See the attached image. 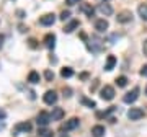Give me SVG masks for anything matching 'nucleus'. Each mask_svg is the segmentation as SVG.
I'll use <instances>...</instances> for the list:
<instances>
[{"label":"nucleus","mask_w":147,"mask_h":137,"mask_svg":"<svg viewBox=\"0 0 147 137\" xmlns=\"http://www.w3.org/2000/svg\"><path fill=\"white\" fill-rule=\"evenodd\" d=\"M100 96H101V100L111 101L113 98H115V88L110 87V85H105V87L100 90Z\"/></svg>","instance_id":"f257e3e1"},{"label":"nucleus","mask_w":147,"mask_h":137,"mask_svg":"<svg viewBox=\"0 0 147 137\" xmlns=\"http://www.w3.org/2000/svg\"><path fill=\"white\" fill-rule=\"evenodd\" d=\"M51 121H53V119H51V114H49V113H46V111H39V114H38V118H36L38 126L39 127H46Z\"/></svg>","instance_id":"f03ea898"},{"label":"nucleus","mask_w":147,"mask_h":137,"mask_svg":"<svg viewBox=\"0 0 147 137\" xmlns=\"http://www.w3.org/2000/svg\"><path fill=\"white\" fill-rule=\"evenodd\" d=\"M42 100H44V103L46 105H56L57 103V93L54 91V90H47L46 93H44V96H42Z\"/></svg>","instance_id":"7ed1b4c3"},{"label":"nucleus","mask_w":147,"mask_h":137,"mask_svg":"<svg viewBox=\"0 0 147 137\" xmlns=\"http://www.w3.org/2000/svg\"><path fill=\"white\" fill-rule=\"evenodd\" d=\"M139 98V88H132L131 91H127L126 95H124V98H123V101L124 103H127V105H131V103H134V101Z\"/></svg>","instance_id":"20e7f679"},{"label":"nucleus","mask_w":147,"mask_h":137,"mask_svg":"<svg viewBox=\"0 0 147 137\" xmlns=\"http://www.w3.org/2000/svg\"><path fill=\"white\" fill-rule=\"evenodd\" d=\"M127 118L131 121H139L141 118H144V109H141V108H131V109L127 111Z\"/></svg>","instance_id":"39448f33"},{"label":"nucleus","mask_w":147,"mask_h":137,"mask_svg":"<svg viewBox=\"0 0 147 137\" xmlns=\"http://www.w3.org/2000/svg\"><path fill=\"white\" fill-rule=\"evenodd\" d=\"M54 21H56V15L54 13H47V15L39 18V25H42V26H53Z\"/></svg>","instance_id":"423d86ee"},{"label":"nucleus","mask_w":147,"mask_h":137,"mask_svg":"<svg viewBox=\"0 0 147 137\" xmlns=\"http://www.w3.org/2000/svg\"><path fill=\"white\" fill-rule=\"evenodd\" d=\"M108 26H110V23H108L105 18H100V20L95 21V30L98 33H105L106 30H108Z\"/></svg>","instance_id":"0eeeda50"},{"label":"nucleus","mask_w":147,"mask_h":137,"mask_svg":"<svg viewBox=\"0 0 147 137\" xmlns=\"http://www.w3.org/2000/svg\"><path fill=\"white\" fill-rule=\"evenodd\" d=\"M79 124H80V121H79V118H70L65 124H64V131H74V129H77L79 127Z\"/></svg>","instance_id":"6e6552de"},{"label":"nucleus","mask_w":147,"mask_h":137,"mask_svg":"<svg viewBox=\"0 0 147 137\" xmlns=\"http://www.w3.org/2000/svg\"><path fill=\"white\" fill-rule=\"evenodd\" d=\"M116 20H118V23H129V21L132 20V13L124 10V11H121V13H118Z\"/></svg>","instance_id":"1a4fd4ad"},{"label":"nucleus","mask_w":147,"mask_h":137,"mask_svg":"<svg viewBox=\"0 0 147 137\" xmlns=\"http://www.w3.org/2000/svg\"><path fill=\"white\" fill-rule=\"evenodd\" d=\"M13 131L16 132V134H20V132H30L31 131V124L28 121H25V122H18L15 127H13Z\"/></svg>","instance_id":"9d476101"},{"label":"nucleus","mask_w":147,"mask_h":137,"mask_svg":"<svg viewBox=\"0 0 147 137\" xmlns=\"http://www.w3.org/2000/svg\"><path fill=\"white\" fill-rule=\"evenodd\" d=\"M44 46L47 49H54V46H56V36H54L53 33H49V34L44 36Z\"/></svg>","instance_id":"9b49d317"},{"label":"nucleus","mask_w":147,"mask_h":137,"mask_svg":"<svg viewBox=\"0 0 147 137\" xmlns=\"http://www.w3.org/2000/svg\"><path fill=\"white\" fill-rule=\"evenodd\" d=\"M64 114H65V113H64L62 108H53V113H51V119H53V121H61V119L64 118Z\"/></svg>","instance_id":"f8f14e48"},{"label":"nucleus","mask_w":147,"mask_h":137,"mask_svg":"<svg viewBox=\"0 0 147 137\" xmlns=\"http://www.w3.org/2000/svg\"><path fill=\"white\" fill-rule=\"evenodd\" d=\"M79 20H70L67 23V25H65V26H64V33H72L74 30H77V28H79Z\"/></svg>","instance_id":"ddd939ff"},{"label":"nucleus","mask_w":147,"mask_h":137,"mask_svg":"<svg viewBox=\"0 0 147 137\" xmlns=\"http://www.w3.org/2000/svg\"><path fill=\"white\" fill-rule=\"evenodd\" d=\"M105 127L103 126H100V124H96V126H93L92 127V136L93 137H103L105 136Z\"/></svg>","instance_id":"4468645a"},{"label":"nucleus","mask_w":147,"mask_h":137,"mask_svg":"<svg viewBox=\"0 0 147 137\" xmlns=\"http://www.w3.org/2000/svg\"><path fill=\"white\" fill-rule=\"evenodd\" d=\"M98 10H100L101 13H103V15H106V16L113 15V8H111V5H110V3H106V2L100 3V7H98Z\"/></svg>","instance_id":"2eb2a0df"},{"label":"nucleus","mask_w":147,"mask_h":137,"mask_svg":"<svg viewBox=\"0 0 147 137\" xmlns=\"http://www.w3.org/2000/svg\"><path fill=\"white\" fill-rule=\"evenodd\" d=\"M115 65H116V57H115V56H108L106 64H105V70H106V72H111V70L115 68Z\"/></svg>","instance_id":"dca6fc26"},{"label":"nucleus","mask_w":147,"mask_h":137,"mask_svg":"<svg viewBox=\"0 0 147 137\" xmlns=\"http://www.w3.org/2000/svg\"><path fill=\"white\" fill-rule=\"evenodd\" d=\"M80 8H82V11H84L88 18H92V16L95 15V8L90 5V3H82V7H80Z\"/></svg>","instance_id":"f3484780"},{"label":"nucleus","mask_w":147,"mask_h":137,"mask_svg":"<svg viewBox=\"0 0 147 137\" xmlns=\"http://www.w3.org/2000/svg\"><path fill=\"white\" fill-rule=\"evenodd\" d=\"M39 80H41L39 74H38L36 70H31L30 75H28V82H30V83H39Z\"/></svg>","instance_id":"a211bd4d"},{"label":"nucleus","mask_w":147,"mask_h":137,"mask_svg":"<svg viewBox=\"0 0 147 137\" xmlns=\"http://www.w3.org/2000/svg\"><path fill=\"white\" fill-rule=\"evenodd\" d=\"M38 134H39V137H54V132L51 129H46V127H39Z\"/></svg>","instance_id":"6ab92c4d"},{"label":"nucleus","mask_w":147,"mask_h":137,"mask_svg":"<svg viewBox=\"0 0 147 137\" xmlns=\"http://www.w3.org/2000/svg\"><path fill=\"white\" fill-rule=\"evenodd\" d=\"M137 13L144 21H147V5H139L137 7Z\"/></svg>","instance_id":"aec40b11"},{"label":"nucleus","mask_w":147,"mask_h":137,"mask_svg":"<svg viewBox=\"0 0 147 137\" xmlns=\"http://www.w3.org/2000/svg\"><path fill=\"white\" fill-rule=\"evenodd\" d=\"M80 103L85 106H88V108H96V103H95L93 100H88V98H85V96H82L80 98Z\"/></svg>","instance_id":"412c9836"},{"label":"nucleus","mask_w":147,"mask_h":137,"mask_svg":"<svg viewBox=\"0 0 147 137\" xmlns=\"http://www.w3.org/2000/svg\"><path fill=\"white\" fill-rule=\"evenodd\" d=\"M116 109V106H111L110 109H106V111H100V113H96V118L100 119V118H106V116H110L111 113Z\"/></svg>","instance_id":"4be33fe9"},{"label":"nucleus","mask_w":147,"mask_h":137,"mask_svg":"<svg viewBox=\"0 0 147 137\" xmlns=\"http://www.w3.org/2000/svg\"><path fill=\"white\" fill-rule=\"evenodd\" d=\"M116 85H118L119 88H124V87L127 85V79L124 77V75H121V77H118V79H116Z\"/></svg>","instance_id":"5701e85b"},{"label":"nucleus","mask_w":147,"mask_h":137,"mask_svg":"<svg viewBox=\"0 0 147 137\" xmlns=\"http://www.w3.org/2000/svg\"><path fill=\"white\" fill-rule=\"evenodd\" d=\"M61 75H62L64 79H69V77H72L74 75V70L70 67H64L62 70H61Z\"/></svg>","instance_id":"b1692460"},{"label":"nucleus","mask_w":147,"mask_h":137,"mask_svg":"<svg viewBox=\"0 0 147 137\" xmlns=\"http://www.w3.org/2000/svg\"><path fill=\"white\" fill-rule=\"evenodd\" d=\"M59 18H61L62 21H67V20H70V11H69V10H64L62 13H61V16H59Z\"/></svg>","instance_id":"393cba45"},{"label":"nucleus","mask_w":147,"mask_h":137,"mask_svg":"<svg viewBox=\"0 0 147 137\" xmlns=\"http://www.w3.org/2000/svg\"><path fill=\"white\" fill-rule=\"evenodd\" d=\"M44 79H46L47 82L54 80V72H51V70H46V72H44Z\"/></svg>","instance_id":"a878e982"},{"label":"nucleus","mask_w":147,"mask_h":137,"mask_svg":"<svg viewBox=\"0 0 147 137\" xmlns=\"http://www.w3.org/2000/svg\"><path fill=\"white\" fill-rule=\"evenodd\" d=\"M62 93H64V96H65V98H70V93H72V90H70V88H64V90H62Z\"/></svg>","instance_id":"bb28decb"},{"label":"nucleus","mask_w":147,"mask_h":137,"mask_svg":"<svg viewBox=\"0 0 147 137\" xmlns=\"http://www.w3.org/2000/svg\"><path fill=\"white\" fill-rule=\"evenodd\" d=\"M80 0H65V3H67L69 7H72V5H77Z\"/></svg>","instance_id":"cd10ccee"},{"label":"nucleus","mask_w":147,"mask_h":137,"mask_svg":"<svg viewBox=\"0 0 147 137\" xmlns=\"http://www.w3.org/2000/svg\"><path fill=\"white\" fill-rule=\"evenodd\" d=\"M141 75H142V77H147V64H146V65H142V68H141Z\"/></svg>","instance_id":"c85d7f7f"},{"label":"nucleus","mask_w":147,"mask_h":137,"mask_svg":"<svg viewBox=\"0 0 147 137\" xmlns=\"http://www.w3.org/2000/svg\"><path fill=\"white\" fill-rule=\"evenodd\" d=\"M142 51H144V56L147 57V39L144 42H142Z\"/></svg>","instance_id":"c756f323"},{"label":"nucleus","mask_w":147,"mask_h":137,"mask_svg":"<svg viewBox=\"0 0 147 137\" xmlns=\"http://www.w3.org/2000/svg\"><path fill=\"white\" fill-rule=\"evenodd\" d=\"M28 42H30V48H33V49L36 48V39H30Z\"/></svg>","instance_id":"7c9ffc66"},{"label":"nucleus","mask_w":147,"mask_h":137,"mask_svg":"<svg viewBox=\"0 0 147 137\" xmlns=\"http://www.w3.org/2000/svg\"><path fill=\"white\" fill-rule=\"evenodd\" d=\"M3 42H5V36H3V34H0V49L3 48Z\"/></svg>","instance_id":"2f4dec72"},{"label":"nucleus","mask_w":147,"mask_h":137,"mask_svg":"<svg viewBox=\"0 0 147 137\" xmlns=\"http://www.w3.org/2000/svg\"><path fill=\"white\" fill-rule=\"evenodd\" d=\"M5 118H7V113L0 108V119H5Z\"/></svg>","instance_id":"473e14b6"},{"label":"nucleus","mask_w":147,"mask_h":137,"mask_svg":"<svg viewBox=\"0 0 147 137\" xmlns=\"http://www.w3.org/2000/svg\"><path fill=\"white\" fill-rule=\"evenodd\" d=\"M16 15L20 16V18H25V11H23V10H18V11H16Z\"/></svg>","instance_id":"72a5a7b5"},{"label":"nucleus","mask_w":147,"mask_h":137,"mask_svg":"<svg viewBox=\"0 0 147 137\" xmlns=\"http://www.w3.org/2000/svg\"><path fill=\"white\" fill-rule=\"evenodd\" d=\"M20 31H21V33H25V31H26V28L23 26V25H20Z\"/></svg>","instance_id":"f704fd0d"},{"label":"nucleus","mask_w":147,"mask_h":137,"mask_svg":"<svg viewBox=\"0 0 147 137\" xmlns=\"http://www.w3.org/2000/svg\"><path fill=\"white\" fill-rule=\"evenodd\" d=\"M61 137H69L67 134H61Z\"/></svg>","instance_id":"c9c22d12"},{"label":"nucleus","mask_w":147,"mask_h":137,"mask_svg":"<svg viewBox=\"0 0 147 137\" xmlns=\"http://www.w3.org/2000/svg\"><path fill=\"white\" fill-rule=\"evenodd\" d=\"M146 95H147V87H146Z\"/></svg>","instance_id":"e433bc0d"},{"label":"nucleus","mask_w":147,"mask_h":137,"mask_svg":"<svg viewBox=\"0 0 147 137\" xmlns=\"http://www.w3.org/2000/svg\"><path fill=\"white\" fill-rule=\"evenodd\" d=\"M103 2H108V0H103Z\"/></svg>","instance_id":"4c0bfd02"}]
</instances>
